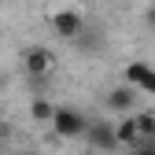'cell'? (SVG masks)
Wrapping results in <instances>:
<instances>
[{
  "label": "cell",
  "mask_w": 155,
  "mask_h": 155,
  "mask_svg": "<svg viewBox=\"0 0 155 155\" xmlns=\"http://www.w3.org/2000/svg\"><path fill=\"white\" fill-rule=\"evenodd\" d=\"M114 133H118V144H133V148H137V140H140V133H137V114H126V118L114 126Z\"/></svg>",
  "instance_id": "52a82bcc"
},
{
  "label": "cell",
  "mask_w": 155,
  "mask_h": 155,
  "mask_svg": "<svg viewBox=\"0 0 155 155\" xmlns=\"http://www.w3.org/2000/svg\"><path fill=\"white\" fill-rule=\"evenodd\" d=\"M144 18H148V26H151V30H155V4H151V8H148V15H144Z\"/></svg>",
  "instance_id": "8fae6325"
},
{
  "label": "cell",
  "mask_w": 155,
  "mask_h": 155,
  "mask_svg": "<svg viewBox=\"0 0 155 155\" xmlns=\"http://www.w3.org/2000/svg\"><path fill=\"white\" fill-rule=\"evenodd\" d=\"M78 48H81V52H100V33H81V37H78Z\"/></svg>",
  "instance_id": "30bf717a"
},
{
  "label": "cell",
  "mask_w": 155,
  "mask_h": 155,
  "mask_svg": "<svg viewBox=\"0 0 155 155\" xmlns=\"http://www.w3.org/2000/svg\"><path fill=\"white\" fill-rule=\"evenodd\" d=\"M85 155H104V151H96V148H89V151H85Z\"/></svg>",
  "instance_id": "4fadbf2b"
},
{
  "label": "cell",
  "mask_w": 155,
  "mask_h": 155,
  "mask_svg": "<svg viewBox=\"0 0 155 155\" xmlns=\"http://www.w3.org/2000/svg\"><path fill=\"white\" fill-rule=\"evenodd\" d=\"M52 30H55V37H63V41H78V37L85 33V15L78 8H63V11L52 15Z\"/></svg>",
  "instance_id": "3957f363"
},
{
  "label": "cell",
  "mask_w": 155,
  "mask_h": 155,
  "mask_svg": "<svg viewBox=\"0 0 155 155\" xmlns=\"http://www.w3.org/2000/svg\"><path fill=\"white\" fill-rule=\"evenodd\" d=\"M52 67H55V59H52V52H48L45 45H30V48L22 52V70H26V78H33L37 85L52 74Z\"/></svg>",
  "instance_id": "7a4b0ae2"
},
{
  "label": "cell",
  "mask_w": 155,
  "mask_h": 155,
  "mask_svg": "<svg viewBox=\"0 0 155 155\" xmlns=\"http://www.w3.org/2000/svg\"><path fill=\"white\" fill-rule=\"evenodd\" d=\"M85 144L89 148H96V151H104V155H111L114 148H118V133H114V126L111 122H89V129H85Z\"/></svg>",
  "instance_id": "277c9868"
},
{
  "label": "cell",
  "mask_w": 155,
  "mask_h": 155,
  "mask_svg": "<svg viewBox=\"0 0 155 155\" xmlns=\"http://www.w3.org/2000/svg\"><path fill=\"white\" fill-rule=\"evenodd\" d=\"M0 129H4V118H0Z\"/></svg>",
  "instance_id": "5bb4252c"
},
{
  "label": "cell",
  "mask_w": 155,
  "mask_h": 155,
  "mask_svg": "<svg viewBox=\"0 0 155 155\" xmlns=\"http://www.w3.org/2000/svg\"><path fill=\"white\" fill-rule=\"evenodd\" d=\"M133 155H155V148H137Z\"/></svg>",
  "instance_id": "7c38bea8"
},
{
  "label": "cell",
  "mask_w": 155,
  "mask_h": 155,
  "mask_svg": "<svg viewBox=\"0 0 155 155\" xmlns=\"http://www.w3.org/2000/svg\"><path fill=\"white\" fill-rule=\"evenodd\" d=\"M52 114H55V104H48V96H33L30 118H33V122H52Z\"/></svg>",
  "instance_id": "ba28073f"
},
{
  "label": "cell",
  "mask_w": 155,
  "mask_h": 155,
  "mask_svg": "<svg viewBox=\"0 0 155 155\" xmlns=\"http://www.w3.org/2000/svg\"><path fill=\"white\" fill-rule=\"evenodd\" d=\"M18 155H30V151H18Z\"/></svg>",
  "instance_id": "9a60e30c"
},
{
  "label": "cell",
  "mask_w": 155,
  "mask_h": 155,
  "mask_svg": "<svg viewBox=\"0 0 155 155\" xmlns=\"http://www.w3.org/2000/svg\"><path fill=\"white\" fill-rule=\"evenodd\" d=\"M48 126H52V133L59 140H78V137H85V129H89L85 114L78 107H55V114H52Z\"/></svg>",
  "instance_id": "6da1fadb"
},
{
  "label": "cell",
  "mask_w": 155,
  "mask_h": 155,
  "mask_svg": "<svg viewBox=\"0 0 155 155\" xmlns=\"http://www.w3.org/2000/svg\"><path fill=\"white\" fill-rule=\"evenodd\" d=\"M137 133H140V140L155 137V114L151 111H137Z\"/></svg>",
  "instance_id": "9c48e42d"
},
{
  "label": "cell",
  "mask_w": 155,
  "mask_h": 155,
  "mask_svg": "<svg viewBox=\"0 0 155 155\" xmlns=\"http://www.w3.org/2000/svg\"><path fill=\"white\" fill-rule=\"evenodd\" d=\"M137 92H140L137 85H129V81H126V85L111 89V92L104 96V107H107V111H118V114H129L133 107H137Z\"/></svg>",
  "instance_id": "5b68a950"
},
{
  "label": "cell",
  "mask_w": 155,
  "mask_h": 155,
  "mask_svg": "<svg viewBox=\"0 0 155 155\" xmlns=\"http://www.w3.org/2000/svg\"><path fill=\"white\" fill-rule=\"evenodd\" d=\"M126 81L129 85H137L140 92H148V96H155V67H148V63H140V59H133L129 67H126Z\"/></svg>",
  "instance_id": "8992f818"
}]
</instances>
